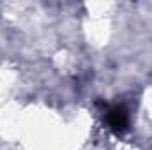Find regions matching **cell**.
<instances>
[{"label":"cell","instance_id":"6da1fadb","mask_svg":"<svg viewBox=\"0 0 152 150\" xmlns=\"http://www.w3.org/2000/svg\"><path fill=\"white\" fill-rule=\"evenodd\" d=\"M106 120H108V125L113 129L115 133H122L127 129V124H129V117L127 111L122 108V106H115L112 110H108L106 113Z\"/></svg>","mask_w":152,"mask_h":150}]
</instances>
